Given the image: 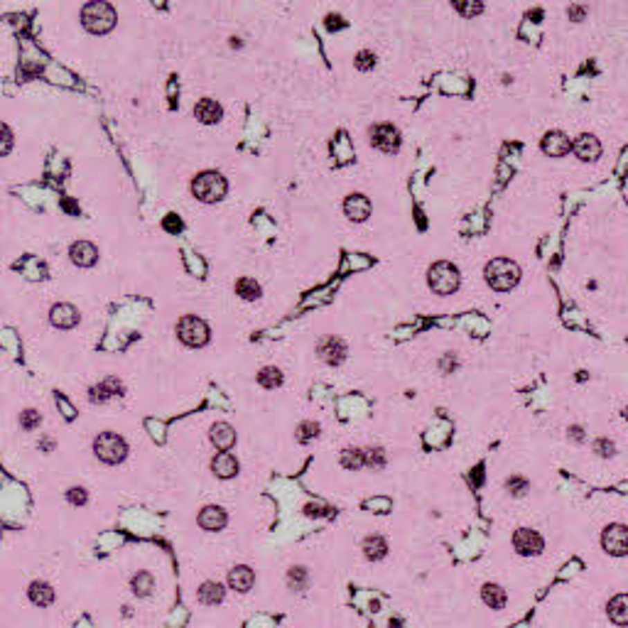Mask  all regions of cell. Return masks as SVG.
I'll return each instance as SVG.
<instances>
[{
    "mask_svg": "<svg viewBox=\"0 0 628 628\" xmlns=\"http://www.w3.org/2000/svg\"><path fill=\"white\" fill-rule=\"evenodd\" d=\"M483 275H486V282L499 292L513 290L521 282V268H518V263H513L508 258H494L491 263H486Z\"/></svg>",
    "mask_w": 628,
    "mask_h": 628,
    "instance_id": "6da1fadb",
    "label": "cell"
},
{
    "mask_svg": "<svg viewBox=\"0 0 628 628\" xmlns=\"http://www.w3.org/2000/svg\"><path fill=\"white\" fill-rule=\"evenodd\" d=\"M116 10H113L108 3H103V0H96V3H89V6H84V10H81V25L87 27L91 35H106L111 33L113 27H116Z\"/></svg>",
    "mask_w": 628,
    "mask_h": 628,
    "instance_id": "7a4b0ae2",
    "label": "cell"
},
{
    "mask_svg": "<svg viewBox=\"0 0 628 628\" xmlns=\"http://www.w3.org/2000/svg\"><path fill=\"white\" fill-rule=\"evenodd\" d=\"M427 282H430L432 292L437 295H451V292L459 290V282H462V275L456 270V265L440 260L427 270Z\"/></svg>",
    "mask_w": 628,
    "mask_h": 628,
    "instance_id": "3957f363",
    "label": "cell"
},
{
    "mask_svg": "<svg viewBox=\"0 0 628 628\" xmlns=\"http://www.w3.org/2000/svg\"><path fill=\"white\" fill-rule=\"evenodd\" d=\"M226 189H228V184H226L224 174H219V172H201L192 182L194 197H197L199 201H204V204H216V201H221V199L226 197Z\"/></svg>",
    "mask_w": 628,
    "mask_h": 628,
    "instance_id": "277c9868",
    "label": "cell"
},
{
    "mask_svg": "<svg viewBox=\"0 0 628 628\" xmlns=\"http://www.w3.org/2000/svg\"><path fill=\"white\" fill-rule=\"evenodd\" d=\"M93 454L101 459L103 464H120L128 456V445L120 435L116 432H101L93 440Z\"/></svg>",
    "mask_w": 628,
    "mask_h": 628,
    "instance_id": "5b68a950",
    "label": "cell"
},
{
    "mask_svg": "<svg viewBox=\"0 0 628 628\" xmlns=\"http://www.w3.org/2000/svg\"><path fill=\"white\" fill-rule=\"evenodd\" d=\"M177 337L184 346H192V349H199L209 341V327H206L204 319L194 317V314H187V317L179 319L177 324Z\"/></svg>",
    "mask_w": 628,
    "mask_h": 628,
    "instance_id": "8992f818",
    "label": "cell"
},
{
    "mask_svg": "<svg viewBox=\"0 0 628 628\" xmlns=\"http://www.w3.org/2000/svg\"><path fill=\"white\" fill-rule=\"evenodd\" d=\"M513 548L521 557H537L545 550V540L537 530L532 528H518L513 532Z\"/></svg>",
    "mask_w": 628,
    "mask_h": 628,
    "instance_id": "52a82bcc",
    "label": "cell"
},
{
    "mask_svg": "<svg viewBox=\"0 0 628 628\" xmlns=\"http://www.w3.org/2000/svg\"><path fill=\"white\" fill-rule=\"evenodd\" d=\"M370 145L378 147L381 152H393L400 150V130L391 123H381V125H373L370 128Z\"/></svg>",
    "mask_w": 628,
    "mask_h": 628,
    "instance_id": "ba28073f",
    "label": "cell"
},
{
    "mask_svg": "<svg viewBox=\"0 0 628 628\" xmlns=\"http://www.w3.org/2000/svg\"><path fill=\"white\" fill-rule=\"evenodd\" d=\"M602 548L609 555H613V557H623L628 553V528L621 526V523H613V526L604 528Z\"/></svg>",
    "mask_w": 628,
    "mask_h": 628,
    "instance_id": "9c48e42d",
    "label": "cell"
},
{
    "mask_svg": "<svg viewBox=\"0 0 628 628\" xmlns=\"http://www.w3.org/2000/svg\"><path fill=\"white\" fill-rule=\"evenodd\" d=\"M317 354L327 366H339V364H344V359H346V344L339 337H327L319 341Z\"/></svg>",
    "mask_w": 628,
    "mask_h": 628,
    "instance_id": "30bf717a",
    "label": "cell"
},
{
    "mask_svg": "<svg viewBox=\"0 0 628 628\" xmlns=\"http://www.w3.org/2000/svg\"><path fill=\"white\" fill-rule=\"evenodd\" d=\"M572 150H575V155L580 157L582 162H594L596 157L602 155V143H599V138H594L591 133H582L572 140Z\"/></svg>",
    "mask_w": 628,
    "mask_h": 628,
    "instance_id": "8fae6325",
    "label": "cell"
},
{
    "mask_svg": "<svg viewBox=\"0 0 628 628\" xmlns=\"http://www.w3.org/2000/svg\"><path fill=\"white\" fill-rule=\"evenodd\" d=\"M569 150H572V140H569L562 130H550V133H545V138H542V152H545V155L562 157V155H567Z\"/></svg>",
    "mask_w": 628,
    "mask_h": 628,
    "instance_id": "7c38bea8",
    "label": "cell"
},
{
    "mask_svg": "<svg viewBox=\"0 0 628 628\" xmlns=\"http://www.w3.org/2000/svg\"><path fill=\"white\" fill-rule=\"evenodd\" d=\"M49 319H52V324L57 329H74L76 324H79V309H76L74 305H66V302H62V305H54L52 312H49Z\"/></svg>",
    "mask_w": 628,
    "mask_h": 628,
    "instance_id": "4fadbf2b",
    "label": "cell"
},
{
    "mask_svg": "<svg viewBox=\"0 0 628 628\" xmlns=\"http://www.w3.org/2000/svg\"><path fill=\"white\" fill-rule=\"evenodd\" d=\"M226 523H228V516H226V510L219 508V505H206V508L199 513V526H201V530H209V532L224 530Z\"/></svg>",
    "mask_w": 628,
    "mask_h": 628,
    "instance_id": "5bb4252c",
    "label": "cell"
},
{
    "mask_svg": "<svg viewBox=\"0 0 628 628\" xmlns=\"http://www.w3.org/2000/svg\"><path fill=\"white\" fill-rule=\"evenodd\" d=\"M344 214L349 216L351 221H356V224H361V221H366L370 216V201L368 197H364V194H349L344 201Z\"/></svg>",
    "mask_w": 628,
    "mask_h": 628,
    "instance_id": "9a60e30c",
    "label": "cell"
},
{
    "mask_svg": "<svg viewBox=\"0 0 628 628\" xmlns=\"http://www.w3.org/2000/svg\"><path fill=\"white\" fill-rule=\"evenodd\" d=\"M71 255V263L79 265V268H91L93 263L98 260V248L89 241H76L69 251Z\"/></svg>",
    "mask_w": 628,
    "mask_h": 628,
    "instance_id": "2e32d148",
    "label": "cell"
},
{
    "mask_svg": "<svg viewBox=\"0 0 628 628\" xmlns=\"http://www.w3.org/2000/svg\"><path fill=\"white\" fill-rule=\"evenodd\" d=\"M209 437H211V445H214L219 451H228L233 445H236V430H233V427H231L228 422H216V424H211Z\"/></svg>",
    "mask_w": 628,
    "mask_h": 628,
    "instance_id": "e0dca14e",
    "label": "cell"
},
{
    "mask_svg": "<svg viewBox=\"0 0 628 628\" xmlns=\"http://www.w3.org/2000/svg\"><path fill=\"white\" fill-rule=\"evenodd\" d=\"M361 550H364V557L368 562H381L388 557V542L383 535H366L361 542Z\"/></svg>",
    "mask_w": 628,
    "mask_h": 628,
    "instance_id": "ac0fdd59",
    "label": "cell"
},
{
    "mask_svg": "<svg viewBox=\"0 0 628 628\" xmlns=\"http://www.w3.org/2000/svg\"><path fill=\"white\" fill-rule=\"evenodd\" d=\"M481 599H483V604L489 609H494V611H501V609H505V604H508V594H505L503 586L496 584V582H486V584L481 586Z\"/></svg>",
    "mask_w": 628,
    "mask_h": 628,
    "instance_id": "d6986e66",
    "label": "cell"
},
{
    "mask_svg": "<svg viewBox=\"0 0 628 628\" xmlns=\"http://www.w3.org/2000/svg\"><path fill=\"white\" fill-rule=\"evenodd\" d=\"M116 395H123V386L116 378H106L103 383H98V386H93L89 391V400L91 403H106V400H111Z\"/></svg>",
    "mask_w": 628,
    "mask_h": 628,
    "instance_id": "ffe728a7",
    "label": "cell"
},
{
    "mask_svg": "<svg viewBox=\"0 0 628 628\" xmlns=\"http://www.w3.org/2000/svg\"><path fill=\"white\" fill-rule=\"evenodd\" d=\"M194 116H197L201 123L211 125V123H219L221 116H224V108L214 101V98H201V101L194 106Z\"/></svg>",
    "mask_w": 628,
    "mask_h": 628,
    "instance_id": "44dd1931",
    "label": "cell"
},
{
    "mask_svg": "<svg viewBox=\"0 0 628 628\" xmlns=\"http://www.w3.org/2000/svg\"><path fill=\"white\" fill-rule=\"evenodd\" d=\"M253 582H255V575H253V569L246 567V564H238V567H233L231 572H228V586L241 591V594L251 591Z\"/></svg>",
    "mask_w": 628,
    "mask_h": 628,
    "instance_id": "7402d4cb",
    "label": "cell"
},
{
    "mask_svg": "<svg viewBox=\"0 0 628 628\" xmlns=\"http://www.w3.org/2000/svg\"><path fill=\"white\" fill-rule=\"evenodd\" d=\"M211 469L219 478H233L238 474V462L236 456L228 454V451H219V454L211 459Z\"/></svg>",
    "mask_w": 628,
    "mask_h": 628,
    "instance_id": "603a6c76",
    "label": "cell"
},
{
    "mask_svg": "<svg viewBox=\"0 0 628 628\" xmlns=\"http://www.w3.org/2000/svg\"><path fill=\"white\" fill-rule=\"evenodd\" d=\"M224 596H226V589L219 584V582H204V584L197 589V599L204 604V607H216V604L224 602Z\"/></svg>",
    "mask_w": 628,
    "mask_h": 628,
    "instance_id": "cb8c5ba5",
    "label": "cell"
},
{
    "mask_svg": "<svg viewBox=\"0 0 628 628\" xmlns=\"http://www.w3.org/2000/svg\"><path fill=\"white\" fill-rule=\"evenodd\" d=\"M609 621H613L618 628H623L628 623V594H616L607 607Z\"/></svg>",
    "mask_w": 628,
    "mask_h": 628,
    "instance_id": "d4e9b609",
    "label": "cell"
},
{
    "mask_svg": "<svg viewBox=\"0 0 628 628\" xmlns=\"http://www.w3.org/2000/svg\"><path fill=\"white\" fill-rule=\"evenodd\" d=\"M27 596H30V602L35 604V607H49V604L54 602V589L52 584H47V582H33L30 584V589H27Z\"/></svg>",
    "mask_w": 628,
    "mask_h": 628,
    "instance_id": "484cf974",
    "label": "cell"
},
{
    "mask_svg": "<svg viewBox=\"0 0 628 628\" xmlns=\"http://www.w3.org/2000/svg\"><path fill=\"white\" fill-rule=\"evenodd\" d=\"M285 582H287V589L290 591L302 594V591H307V586H309V572H307V567H302V564H295V567L287 569Z\"/></svg>",
    "mask_w": 628,
    "mask_h": 628,
    "instance_id": "4316f807",
    "label": "cell"
},
{
    "mask_svg": "<svg viewBox=\"0 0 628 628\" xmlns=\"http://www.w3.org/2000/svg\"><path fill=\"white\" fill-rule=\"evenodd\" d=\"M130 589H133L135 596H150L152 589H155V577L150 572H138L130 580Z\"/></svg>",
    "mask_w": 628,
    "mask_h": 628,
    "instance_id": "83f0119b",
    "label": "cell"
},
{
    "mask_svg": "<svg viewBox=\"0 0 628 628\" xmlns=\"http://www.w3.org/2000/svg\"><path fill=\"white\" fill-rule=\"evenodd\" d=\"M282 370L275 368V366H265V368H260L258 373V383L263 388H268V391H273V388H280L282 386Z\"/></svg>",
    "mask_w": 628,
    "mask_h": 628,
    "instance_id": "f1b7e54d",
    "label": "cell"
},
{
    "mask_svg": "<svg viewBox=\"0 0 628 628\" xmlns=\"http://www.w3.org/2000/svg\"><path fill=\"white\" fill-rule=\"evenodd\" d=\"M386 464H388V456L381 447H368V449H364V467H370L373 472H378V469H386Z\"/></svg>",
    "mask_w": 628,
    "mask_h": 628,
    "instance_id": "f546056e",
    "label": "cell"
},
{
    "mask_svg": "<svg viewBox=\"0 0 628 628\" xmlns=\"http://www.w3.org/2000/svg\"><path fill=\"white\" fill-rule=\"evenodd\" d=\"M505 491H508L510 496H516V499H523V496L530 491V481H528L526 476H518V474H513V476L505 478Z\"/></svg>",
    "mask_w": 628,
    "mask_h": 628,
    "instance_id": "4dcf8cb0",
    "label": "cell"
},
{
    "mask_svg": "<svg viewBox=\"0 0 628 628\" xmlns=\"http://www.w3.org/2000/svg\"><path fill=\"white\" fill-rule=\"evenodd\" d=\"M236 292L243 297V300L253 302V300H258V297H260V285L255 282L253 278H241L236 282Z\"/></svg>",
    "mask_w": 628,
    "mask_h": 628,
    "instance_id": "1f68e13d",
    "label": "cell"
},
{
    "mask_svg": "<svg viewBox=\"0 0 628 628\" xmlns=\"http://www.w3.org/2000/svg\"><path fill=\"white\" fill-rule=\"evenodd\" d=\"M341 467L349 469V472H356V469L364 467V449L349 447V449L341 451Z\"/></svg>",
    "mask_w": 628,
    "mask_h": 628,
    "instance_id": "d6a6232c",
    "label": "cell"
},
{
    "mask_svg": "<svg viewBox=\"0 0 628 628\" xmlns=\"http://www.w3.org/2000/svg\"><path fill=\"white\" fill-rule=\"evenodd\" d=\"M319 422H312V420H307V422H300V427H297V442L300 445H307V442H312V440H317L319 437Z\"/></svg>",
    "mask_w": 628,
    "mask_h": 628,
    "instance_id": "836d02e7",
    "label": "cell"
},
{
    "mask_svg": "<svg viewBox=\"0 0 628 628\" xmlns=\"http://www.w3.org/2000/svg\"><path fill=\"white\" fill-rule=\"evenodd\" d=\"M591 449H594L596 456H602V459H611V456L616 454V445H613V440H609V437H599V440L591 445Z\"/></svg>",
    "mask_w": 628,
    "mask_h": 628,
    "instance_id": "e575fe53",
    "label": "cell"
},
{
    "mask_svg": "<svg viewBox=\"0 0 628 628\" xmlns=\"http://www.w3.org/2000/svg\"><path fill=\"white\" fill-rule=\"evenodd\" d=\"M354 64H356V69H361V71L373 69V66H376V54L368 52V49H361V52L356 54Z\"/></svg>",
    "mask_w": 628,
    "mask_h": 628,
    "instance_id": "d590c367",
    "label": "cell"
},
{
    "mask_svg": "<svg viewBox=\"0 0 628 628\" xmlns=\"http://www.w3.org/2000/svg\"><path fill=\"white\" fill-rule=\"evenodd\" d=\"M12 150V130L6 123H0V157Z\"/></svg>",
    "mask_w": 628,
    "mask_h": 628,
    "instance_id": "8d00e7d4",
    "label": "cell"
},
{
    "mask_svg": "<svg viewBox=\"0 0 628 628\" xmlns=\"http://www.w3.org/2000/svg\"><path fill=\"white\" fill-rule=\"evenodd\" d=\"M66 499H69L71 505H84L89 501V494H87V489H81V486H71V489L66 491Z\"/></svg>",
    "mask_w": 628,
    "mask_h": 628,
    "instance_id": "74e56055",
    "label": "cell"
},
{
    "mask_svg": "<svg viewBox=\"0 0 628 628\" xmlns=\"http://www.w3.org/2000/svg\"><path fill=\"white\" fill-rule=\"evenodd\" d=\"M20 424L25 427V430H35V427H39V413L37 410H25V413L20 415Z\"/></svg>",
    "mask_w": 628,
    "mask_h": 628,
    "instance_id": "f35d334b",
    "label": "cell"
},
{
    "mask_svg": "<svg viewBox=\"0 0 628 628\" xmlns=\"http://www.w3.org/2000/svg\"><path fill=\"white\" fill-rule=\"evenodd\" d=\"M567 437L572 442H577V445H582V442H584V427H582V424H572L567 430Z\"/></svg>",
    "mask_w": 628,
    "mask_h": 628,
    "instance_id": "ab89813d",
    "label": "cell"
},
{
    "mask_svg": "<svg viewBox=\"0 0 628 628\" xmlns=\"http://www.w3.org/2000/svg\"><path fill=\"white\" fill-rule=\"evenodd\" d=\"M567 15L572 17V20H575V22H580L582 17L586 15V8H584V6H572V8H569V10H567Z\"/></svg>",
    "mask_w": 628,
    "mask_h": 628,
    "instance_id": "60d3db41",
    "label": "cell"
},
{
    "mask_svg": "<svg viewBox=\"0 0 628 628\" xmlns=\"http://www.w3.org/2000/svg\"><path fill=\"white\" fill-rule=\"evenodd\" d=\"M440 366H442V370H445V373H451V370L456 368V359H454L451 354H447L445 359H442V364H440Z\"/></svg>",
    "mask_w": 628,
    "mask_h": 628,
    "instance_id": "b9f144b4",
    "label": "cell"
},
{
    "mask_svg": "<svg viewBox=\"0 0 628 628\" xmlns=\"http://www.w3.org/2000/svg\"><path fill=\"white\" fill-rule=\"evenodd\" d=\"M327 27H329V30H339V27H344V22H341V17H339V15H329L327 17Z\"/></svg>",
    "mask_w": 628,
    "mask_h": 628,
    "instance_id": "7bdbcfd3",
    "label": "cell"
},
{
    "mask_svg": "<svg viewBox=\"0 0 628 628\" xmlns=\"http://www.w3.org/2000/svg\"><path fill=\"white\" fill-rule=\"evenodd\" d=\"M165 226H167V228H170V231H179V228H182V224H179V219L174 221V216H172V214H170V216H167V219H165Z\"/></svg>",
    "mask_w": 628,
    "mask_h": 628,
    "instance_id": "ee69618b",
    "label": "cell"
}]
</instances>
